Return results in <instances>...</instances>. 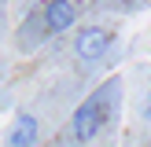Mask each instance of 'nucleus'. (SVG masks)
Segmentation results:
<instances>
[{
	"mask_svg": "<svg viewBox=\"0 0 151 147\" xmlns=\"http://www.w3.org/2000/svg\"><path fill=\"white\" fill-rule=\"evenodd\" d=\"M37 143V118L33 114H19L7 132V147H33Z\"/></svg>",
	"mask_w": 151,
	"mask_h": 147,
	"instance_id": "20e7f679",
	"label": "nucleus"
},
{
	"mask_svg": "<svg viewBox=\"0 0 151 147\" xmlns=\"http://www.w3.org/2000/svg\"><path fill=\"white\" fill-rule=\"evenodd\" d=\"M111 41H114V33L103 26H85L78 33V41H74V51H78V59H85V63H96V59L107 55Z\"/></svg>",
	"mask_w": 151,
	"mask_h": 147,
	"instance_id": "f03ea898",
	"label": "nucleus"
},
{
	"mask_svg": "<svg viewBox=\"0 0 151 147\" xmlns=\"http://www.w3.org/2000/svg\"><path fill=\"white\" fill-rule=\"evenodd\" d=\"M78 11H81V0H44L41 15H44V29L48 33H63L78 22Z\"/></svg>",
	"mask_w": 151,
	"mask_h": 147,
	"instance_id": "7ed1b4c3",
	"label": "nucleus"
},
{
	"mask_svg": "<svg viewBox=\"0 0 151 147\" xmlns=\"http://www.w3.org/2000/svg\"><path fill=\"white\" fill-rule=\"evenodd\" d=\"M114 103H118V81H103V85L74 110V136H78L81 143H88V140L107 125Z\"/></svg>",
	"mask_w": 151,
	"mask_h": 147,
	"instance_id": "f257e3e1",
	"label": "nucleus"
},
{
	"mask_svg": "<svg viewBox=\"0 0 151 147\" xmlns=\"http://www.w3.org/2000/svg\"><path fill=\"white\" fill-rule=\"evenodd\" d=\"M0 11H4V0H0Z\"/></svg>",
	"mask_w": 151,
	"mask_h": 147,
	"instance_id": "39448f33",
	"label": "nucleus"
}]
</instances>
